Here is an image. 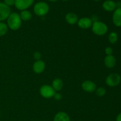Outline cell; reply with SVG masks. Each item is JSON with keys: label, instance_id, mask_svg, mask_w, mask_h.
<instances>
[{"label": "cell", "instance_id": "6da1fadb", "mask_svg": "<svg viewBox=\"0 0 121 121\" xmlns=\"http://www.w3.org/2000/svg\"><path fill=\"white\" fill-rule=\"evenodd\" d=\"M7 20V26L12 30H17L21 27L22 20L20 15L17 13H11Z\"/></svg>", "mask_w": 121, "mask_h": 121}, {"label": "cell", "instance_id": "7a4b0ae2", "mask_svg": "<svg viewBox=\"0 0 121 121\" xmlns=\"http://www.w3.org/2000/svg\"><path fill=\"white\" fill-rule=\"evenodd\" d=\"M49 9L50 7L48 4L43 1L37 2L33 8V10L35 15L39 17L46 15L48 13Z\"/></svg>", "mask_w": 121, "mask_h": 121}, {"label": "cell", "instance_id": "3957f363", "mask_svg": "<svg viewBox=\"0 0 121 121\" xmlns=\"http://www.w3.org/2000/svg\"><path fill=\"white\" fill-rule=\"evenodd\" d=\"M92 31L94 34L98 35H104L106 34L108 28L106 24L101 21H94L91 27Z\"/></svg>", "mask_w": 121, "mask_h": 121}, {"label": "cell", "instance_id": "277c9868", "mask_svg": "<svg viewBox=\"0 0 121 121\" xmlns=\"http://www.w3.org/2000/svg\"><path fill=\"white\" fill-rule=\"evenodd\" d=\"M121 81L120 75L117 73H111L107 76L105 80L106 85L110 87H115L119 85Z\"/></svg>", "mask_w": 121, "mask_h": 121}, {"label": "cell", "instance_id": "5b68a950", "mask_svg": "<svg viewBox=\"0 0 121 121\" xmlns=\"http://www.w3.org/2000/svg\"><path fill=\"white\" fill-rule=\"evenodd\" d=\"M40 93L42 97L46 99L54 97L56 93V91L53 89L52 86L50 85H44L41 86L40 89Z\"/></svg>", "mask_w": 121, "mask_h": 121}, {"label": "cell", "instance_id": "8992f818", "mask_svg": "<svg viewBox=\"0 0 121 121\" xmlns=\"http://www.w3.org/2000/svg\"><path fill=\"white\" fill-rule=\"evenodd\" d=\"M34 2V0H15L14 5L18 10L23 11L30 7Z\"/></svg>", "mask_w": 121, "mask_h": 121}, {"label": "cell", "instance_id": "52a82bcc", "mask_svg": "<svg viewBox=\"0 0 121 121\" xmlns=\"http://www.w3.org/2000/svg\"><path fill=\"white\" fill-rule=\"evenodd\" d=\"M11 13L10 7L6 5L4 2H0V22L7 20Z\"/></svg>", "mask_w": 121, "mask_h": 121}, {"label": "cell", "instance_id": "ba28073f", "mask_svg": "<svg viewBox=\"0 0 121 121\" xmlns=\"http://www.w3.org/2000/svg\"><path fill=\"white\" fill-rule=\"evenodd\" d=\"M78 26L82 29H87L92 27L93 21L88 17H83L78 21Z\"/></svg>", "mask_w": 121, "mask_h": 121}, {"label": "cell", "instance_id": "9c48e42d", "mask_svg": "<svg viewBox=\"0 0 121 121\" xmlns=\"http://www.w3.org/2000/svg\"><path fill=\"white\" fill-rule=\"evenodd\" d=\"M82 88L84 91L89 93L95 92L96 89V85L91 80H85L82 84Z\"/></svg>", "mask_w": 121, "mask_h": 121}, {"label": "cell", "instance_id": "30bf717a", "mask_svg": "<svg viewBox=\"0 0 121 121\" xmlns=\"http://www.w3.org/2000/svg\"><path fill=\"white\" fill-rule=\"evenodd\" d=\"M46 68L45 63L41 60H37L34 62L33 66V71L37 74H40L43 73Z\"/></svg>", "mask_w": 121, "mask_h": 121}, {"label": "cell", "instance_id": "8fae6325", "mask_svg": "<svg viewBox=\"0 0 121 121\" xmlns=\"http://www.w3.org/2000/svg\"><path fill=\"white\" fill-rule=\"evenodd\" d=\"M112 21L117 27H121V8H117L114 11L112 16Z\"/></svg>", "mask_w": 121, "mask_h": 121}, {"label": "cell", "instance_id": "7c38bea8", "mask_svg": "<svg viewBox=\"0 0 121 121\" xmlns=\"http://www.w3.org/2000/svg\"><path fill=\"white\" fill-rule=\"evenodd\" d=\"M102 7L105 11L108 12L113 11L117 9L116 2L112 0H106V1H105L103 3Z\"/></svg>", "mask_w": 121, "mask_h": 121}, {"label": "cell", "instance_id": "4fadbf2b", "mask_svg": "<svg viewBox=\"0 0 121 121\" xmlns=\"http://www.w3.org/2000/svg\"><path fill=\"white\" fill-rule=\"evenodd\" d=\"M65 19H66V22L70 25L76 24L78 23V21L79 20L78 15L74 13H67L65 17Z\"/></svg>", "mask_w": 121, "mask_h": 121}, {"label": "cell", "instance_id": "5bb4252c", "mask_svg": "<svg viewBox=\"0 0 121 121\" xmlns=\"http://www.w3.org/2000/svg\"><path fill=\"white\" fill-rule=\"evenodd\" d=\"M116 59L113 55L106 56L104 59L105 65L108 68H113L116 65Z\"/></svg>", "mask_w": 121, "mask_h": 121}, {"label": "cell", "instance_id": "9a60e30c", "mask_svg": "<svg viewBox=\"0 0 121 121\" xmlns=\"http://www.w3.org/2000/svg\"><path fill=\"white\" fill-rule=\"evenodd\" d=\"M53 121H70L68 115L64 112H59L54 117Z\"/></svg>", "mask_w": 121, "mask_h": 121}, {"label": "cell", "instance_id": "2e32d148", "mask_svg": "<svg viewBox=\"0 0 121 121\" xmlns=\"http://www.w3.org/2000/svg\"><path fill=\"white\" fill-rule=\"evenodd\" d=\"M63 87L62 80L59 78L55 79L52 82V87L55 91H60Z\"/></svg>", "mask_w": 121, "mask_h": 121}, {"label": "cell", "instance_id": "e0dca14e", "mask_svg": "<svg viewBox=\"0 0 121 121\" xmlns=\"http://www.w3.org/2000/svg\"><path fill=\"white\" fill-rule=\"evenodd\" d=\"M20 16L21 20H23L24 21H28L31 19L32 14L30 11H28L27 9H26V10L21 11Z\"/></svg>", "mask_w": 121, "mask_h": 121}, {"label": "cell", "instance_id": "ac0fdd59", "mask_svg": "<svg viewBox=\"0 0 121 121\" xmlns=\"http://www.w3.org/2000/svg\"><path fill=\"white\" fill-rule=\"evenodd\" d=\"M8 26L5 23L3 22H0V37L4 36L7 34L8 31Z\"/></svg>", "mask_w": 121, "mask_h": 121}, {"label": "cell", "instance_id": "d6986e66", "mask_svg": "<svg viewBox=\"0 0 121 121\" xmlns=\"http://www.w3.org/2000/svg\"><path fill=\"white\" fill-rule=\"evenodd\" d=\"M118 34L115 32H111L108 37V40L111 44H115L118 41Z\"/></svg>", "mask_w": 121, "mask_h": 121}, {"label": "cell", "instance_id": "ffe728a7", "mask_svg": "<svg viewBox=\"0 0 121 121\" xmlns=\"http://www.w3.org/2000/svg\"><path fill=\"white\" fill-rule=\"evenodd\" d=\"M96 94L97 96H104L105 94H106V90L104 87H98L96 89L95 91Z\"/></svg>", "mask_w": 121, "mask_h": 121}, {"label": "cell", "instance_id": "44dd1931", "mask_svg": "<svg viewBox=\"0 0 121 121\" xmlns=\"http://www.w3.org/2000/svg\"><path fill=\"white\" fill-rule=\"evenodd\" d=\"M15 0H4V3L7 5L8 7H10L11 6L14 5L15 4Z\"/></svg>", "mask_w": 121, "mask_h": 121}, {"label": "cell", "instance_id": "7402d4cb", "mask_svg": "<svg viewBox=\"0 0 121 121\" xmlns=\"http://www.w3.org/2000/svg\"><path fill=\"white\" fill-rule=\"evenodd\" d=\"M33 57H34V59H35L36 61H37V60H40L41 57V53L39 52H34V54H33Z\"/></svg>", "mask_w": 121, "mask_h": 121}, {"label": "cell", "instance_id": "603a6c76", "mask_svg": "<svg viewBox=\"0 0 121 121\" xmlns=\"http://www.w3.org/2000/svg\"><path fill=\"white\" fill-rule=\"evenodd\" d=\"M105 52L107 56L112 55V53H113V49H112L111 47H107L105 48Z\"/></svg>", "mask_w": 121, "mask_h": 121}, {"label": "cell", "instance_id": "cb8c5ba5", "mask_svg": "<svg viewBox=\"0 0 121 121\" xmlns=\"http://www.w3.org/2000/svg\"><path fill=\"white\" fill-rule=\"evenodd\" d=\"M54 97V98L56 99V100H60V99H61V98H62V96H61V95L59 93H55Z\"/></svg>", "mask_w": 121, "mask_h": 121}, {"label": "cell", "instance_id": "d4e9b609", "mask_svg": "<svg viewBox=\"0 0 121 121\" xmlns=\"http://www.w3.org/2000/svg\"><path fill=\"white\" fill-rule=\"evenodd\" d=\"M116 121H121V113L118 115L116 118Z\"/></svg>", "mask_w": 121, "mask_h": 121}, {"label": "cell", "instance_id": "484cf974", "mask_svg": "<svg viewBox=\"0 0 121 121\" xmlns=\"http://www.w3.org/2000/svg\"><path fill=\"white\" fill-rule=\"evenodd\" d=\"M117 5V8H121V1H118V2L116 3Z\"/></svg>", "mask_w": 121, "mask_h": 121}, {"label": "cell", "instance_id": "4316f807", "mask_svg": "<svg viewBox=\"0 0 121 121\" xmlns=\"http://www.w3.org/2000/svg\"><path fill=\"white\" fill-rule=\"evenodd\" d=\"M47 1H50V2H56V1H57L58 0H47Z\"/></svg>", "mask_w": 121, "mask_h": 121}, {"label": "cell", "instance_id": "83f0119b", "mask_svg": "<svg viewBox=\"0 0 121 121\" xmlns=\"http://www.w3.org/2000/svg\"><path fill=\"white\" fill-rule=\"evenodd\" d=\"M94 1H95V2H98V1H100V0H93Z\"/></svg>", "mask_w": 121, "mask_h": 121}, {"label": "cell", "instance_id": "f1b7e54d", "mask_svg": "<svg viewBox=\"0 0 121 121\" xmlns=\"http://www.w3.org/2000/svg\"><path fill=\"white\" fill-rule=\"evenodd\" d=\"M62 1H69V0H62Z\"/></svg>", "mask_w": 121, "mask_h": 121}, {"label": "cell", "instance_id": "f546056e", "mask_svg": "<svg viewBox=\"0 0 121 121\" xmlns=\"http://www.w3.org/2000/svg\"></svg>", "mask_w": 121, "mask_h": 121}]
</instances>
